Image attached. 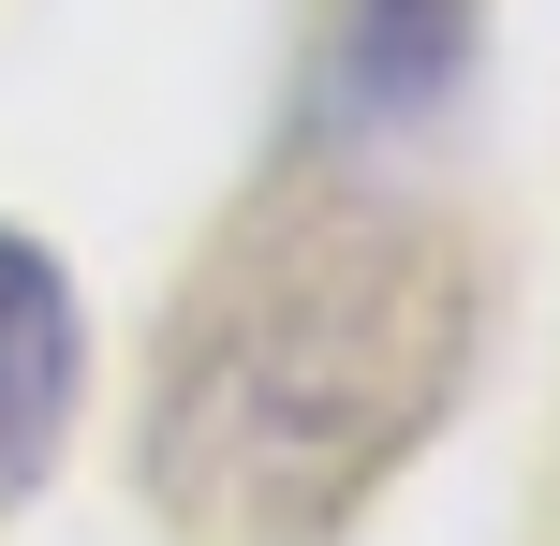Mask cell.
<instances>
[{
    "mask_svg": "<svg viewBox=\"0 0 560 546\" xmlns=\"http://www.w3.org/2000/svg\"><path fill=\"white\" fill-rule=\"evenodd\" d=\"M457 355H472V295L428 222H384L354 193L266 222L163 370V429H148L163 502L252 546L325 532L443 414Z\"/></svg>",
    "mask_w": 560,
    "mask_h": 546,
    "instance_id": "cell-1",
    "label": "cell"
},
{
    "mask_svg": "<svg viewBox=\"0 0 560 546\" xmlns=\"http://www.w3.org/2000/svg\"><path fill=\"white\" fill-rule=\"evenodd\" d=\"M472 59H487V0H339L310 59V118L325 148H398L472 89Z\"/></svg>",
    "mask_w": 560,
    "mask_h": 546,
    "instance_id": "cell-2",
    "label": "cell"
},
{
    "mask_svg": "<svg viewBox=\"0 0 560 546\" xmlns=\"http://www.w3.org/2000/svg\"><path fill=\"white\" fill-rule=\"evenodd\" d=\"M74 399H89V311H74V281H59L45 236L0 222V518L59 473Z\"/></svg>",
    "mask_w": 560,
    "mask_h": 546,
    "instance_id": "cell-3",
    "label": "cell"
}]
</instances>
